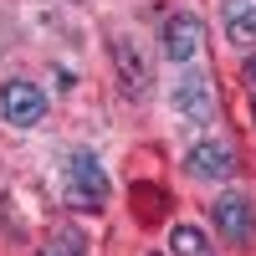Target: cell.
Segmentation results:
<instances>
[{"label": "cell", "instance_id": "cell-1", "mask_svg": "<svg viewBox=\"0 0 256 256\" xmlns=\"http://www.w3.org/2000/svg\"><path fill=\"white\" fill-rule=\"evenodd\" d=\"M62 195H67V205H72V210H82V216H98V210L108 205V174H102L98 154L77 148V154L67 159V174H62Z\"/></svg>", "mask_w": 256, "mask_h": 256}, {"label": "cell", "instance_id": "cell-2", "mask_svg": "<svg viewBox=\"0 0 256 256\" xmlns=\"http://www.w3.org/2000/svg\"><path fill=\"white\" fill-rule=\"evenodd\" d=\"M0 113H6L10 128H36L41 118L52 113V98L41 92L31 77H10L6 88H0Z\"/></svg>", "mask_w": 256, "mask_h": 256}, {"label": "cell", "instance_id": "cell-3", "mask_svg": "<svg viewBox=\"0 0 256 256\" xmlns=\"http://www.w3.org/2000/svg\"><path fill=\"white\" fill-rule=\"evenodd\" d=\"M210 216H216V230H220L230 246H251V241H256V205H251V195L226 190Z\"/></svg>", "mask_w": 256, "mask_h": 256}, {"label": "cell", "instance_id": "cell-4", "mask_svg": "<svg viewBox=\"0 0 256 256\" xmlns=\"http://www.w3.org/2000/svg\"><path fill=\"white\" fill-rule=\"evenodd\" d=\"M159 41H164V56L169 62H195L205 52V20L195 10H174V16H164Z\"/></svg>", "mask_w": 256, "mask_h": 256}, {"label": "cell", "instance_id": "cell-5", "mask_svg": "<svg viewBox=\"0 0 256 256\" xmlns=\"http://www.w3.org/2000/svg\"><path fill=\"white\" fill-rule=\"evenodd\" d=\"M174 108H180V118L200 123V128L216 118V88H210L205 72H184V77L174 82Z\"/></svg>", "mask_w": 256, "mask_h": 256}, {"label": "cell", "instance_id": "cell-6", "mask_svg": "<svg viewBox=\"0 0 256 256\" xmlns=\"http://www.w3.org/2000/svg\"><path fill=\"white\" fill-rule=\"evenodd\" d=\"M184 169L195 180H230V174H236V148H230L226 138H200L184 154Z\"/></svg>", "mask_w": 256, "mask_h": 256}, {"label": "cell", "instance_id": "cell-7", "mask_svg": "<svg viewBox=\"0 0 256 256\" xmlns=\"http://www.w3.org/2000/svg\"><path fill=\"white\" fill-rule=\"evenodd\" d=\"M113 67H118V82H123L134 98H144V92H148V82H154V77H148L144 46H138L128 31H118V36H113Z\"/></svg>", "mask_w": 256, "mask_h": 256}, {"label": "cell", "instance_id": "cell-8", "mask_svg": "<svg viewBox=\"0 0 256 256\" xmlns=\"http://www.w3.org/2000/svg\"><path fill=\"white\" fill-rule=\"evenodd\" d=\"M220 20H226L230 41H256V0H226Z\"/></svg>", "mask_w": 256, "mask_h": 256}, {"label": "cell", "instance_id": "cell-9", "mask_svg": "<svg viewBox=\"0 0 256 256\" xmlns=\"http://www.w3.org/2000/svg\"><path fill=\"white\" fill-rule=\"evenodd\" d=\"M169 251L174 256H216V246H210V236L200 226H174L169 230Z\"/></svg>", "mask_w": 256, "mask_h": 256}, {"label": "cell", "instance_id": "cell-10", "mask_svg": "<svg viewBox=\"0 0 256 256\" xmlns=\"http://www.w3.org/2000/svg\"><path fill=\"white\" fill-rule=\"evenodd\" d=\"M41 256H88V236L67 220V226H56L52 236H46V246H41Z\"/></svg>", "mask_w": 256, "mask_h": 256}, {"label": "cell", "instance_id": "cell-11", "mask_svg": "<svg viewBox=\"0 0 256 256\" xmlns=\"http://www.w3.org/2000/svg\"><path fill=\"white\" fill-rule=\"evenodd\" d=\"M246 77H251V82H256V56H251V62H246Z\"/></svg>", "mask_w": 256, "mask_h": 256}]
</instances>
